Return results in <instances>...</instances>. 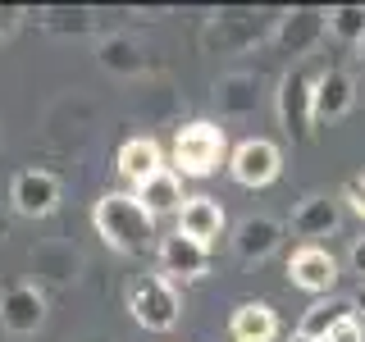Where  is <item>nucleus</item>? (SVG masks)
Masks as SVG:
<instances>
[{
  "instance_id": "nucleus-1",
  "label": "nucleus",
  "mask_w": 365,
  "mask_h": 342,
  "mask_svg": "<svg viewBox=\"0 0 365 342\" xmlns=\"http://www.w3.org/2000/svg\"><path fill=\"white\" fill-rule=\"evenodd\" d=\"M91 224H96L101 242L119 256H146L155 247V219L142 210L133 192H106L91 205Z\"/></svg>"
},
{
  "instance_id": "nucleus-2",
  "label": "nucleus",
  "mask_w": 365,
  "mask_h": 342,
  "mask_svg": "<svg viewBox=\"0 0 365 342\" xmlns=\"http://www.w3.org/2000/svg\"><path fill=\"white\" fill-rule=\"evenodd\" d=\"M224 155H228V137L210 119H192L174 133V174L210 178L224 165Z\"/></svg>"
},
{
  "instance_id": "nucleus-3",
  "label": "nucleus",
  "mask_w": 365,
  "mask_h": 342,
  "mask_svg": "<svg viewBox=\"0 0 365 342\" xmlns=\"http://www.w3.org/2000/svg\"><path fill=\"white\" fill-rule=\"evenodd\" d=\"M128 311L142 328H151V333H169V328L178 324V288L165 279V274H142V279L128 288Z\"/></svg>"
},
{
  "instance_id": "nucleus-4",
  "label": "nucleus",
  "mask_w": 365,
  "mask_h": 342,
  "mask_svg": "<svg viewBox=\"0 0 365 342\" xmlns=\"http://www.w3.org/2000/svg\"><path fill=\"white\" fill-rule=\"evenodd\" d=\"M274 110H279V123H283V133H288L292 142H306V137L315 133V78L306 73L302 64L279 78Z\"/></svg>"
},
{
  "instance_id": "nucleus-5",
  "label": "nucleus",
  "mask_w": 365,
  "mask_h": 342,
  "mask_svg": "<svg viewBox=\"0 0 365 342\" xmlns=\"http://www.w3.org/2000/svg\"><path fill=\"white\" fill-rule=\"evenodd\" d=\"M46 324V292L37 283H5L0 288V328L14 338H28Z\"/></svg>"
},
{
  "instance_id": "nucleus-6",
  "label": "nucleus",
  "mask_w": 365,
  "mask_h": 342,
  "mask_svg": "<svg viewBox=\"0 0 365 342\" xmlns=\"http://www.w3.org/2000/svg\"><path fill=\"white\" fill-rule=\"evenodd\" d=\"M60 205V178L51 169H19L9 182V210L23 219H46Z\"/></svg>"
},
{
  "instance_id": "nucleus-7",
  "label": "nucleus",
  "mask_w": 365,
  "mask_h": 342,
  "mask_svg": "<svg viewBox=\"0 0 365 342\" xmlns=\"http://www.w3.org/2000/svg\"><path fill=\"white\" fill-rule=\"evenodd\" d=\"M279 169H283V151L274 142H265V137H247L228 155V174L242 187H269L279 178Z\"/></svg>"
},
{
  "instance_id": "nucleus-8",
  "label": "nucleus",
  "mask_w": 365,
  "mask_h": 342,
  "mask_svg": "<svg viewBox=\"0 0 365 342\" xmlns=\"http://www.w3.org/2000/svg\"><path fill=\"white\" fill-rule=\"evenodd\" d=\"M288 279H292V288H302V292H315V296H334V283H338V260L329 256L324 247H297L292 256H288Z\"/></svg>"
},
{
  "instance_id": "nucleus-9",
  "label": "nucleus",
  "mask_w": 365,
  "mask_h": 342,
  "mask_svg": "<svg viewBox=\"0 0 365 342\" xmlns=\"http://www.w3.org/2000/svg\"><path fill=\"white\" fill-rule=\"evenodd\" d=\"M155 256H160V269H165V279H169V283H174V279L197 283V279H205V269H210V247L192 242V237H182V233L160 237Z\"/></svg>"
},
{
  "instance_id": "nucleus-10",
  "label": "nucleus",
  "mask_w": 365,
  "mask_h": 342,
  "mask_svg": "<svg viewBox=\"0 0 365 342\" xmlns=\"http://www.w3.org/2000/svg\"><path fill=\"white\" fill-rule=\"evenodd\" d=\"M324 32H329V9H288L274 23V46L288 55H306L324 41Z\"/></svg>"
},
{
  "instance_id": "nucleus-11",
  "label": "nucleus",
  "mask_w": 365,
  "mask_h": 342,
  "mask_svg": "<svg viewBox=\"0 0 365 342\" xmlns=\"http://www.w3.org/2000/svg\"><path fill=\"white\" fill-rule=\"evenodd\" d=\"M351 105H356V83L342 68H324L315 78V123H338L347 119Z\"/></svg>"
},
{
  "instance_id": "nucleus-12",
  "label": "nucleus",
  "mask_w": 365,
  "mask_h": 342,
  "mask_svg": "<svg viewBox=\"0 0 365 342\" xmlns=\"http://www.w3.org/2000/svg\"><path fill=\"white\" fill-rule=\"evenodd\" d=\"M279 242H283V224L269 219V214H247V219L233 228V251H237V260H247V265L274 256Z\"/></svg>"
},
{
  "instance_id": "nucleus-13",
  "label": "nucleus",
  "mask_w": 365,
  "mask_h": 342,
  "mask_svg": "<svg viewBox=\"0 0 365 342\" xmlns=\"http://www.w3.org/2000/svg\"><path fill=\"white\" fill-rule=\"evenodd\" d=\"M215 110H220L224 119H247V114H256L260 110V78L247 73V68L224 73L220 83H215Z\"/></svg>"
},
{
  "instance_id": "nucleus-14",
  "label": "nucleus",
  "mask_w": 365,
  "mask_h": 342,
  "mask_svg": "<svg viewBox=\"0 0 365 342\" xmlns=\"http://www.w3.org/2000/svg\"><path fill=\"white\" fill-rule=\"evenodd\" d=\"M205 51H220V55H233V51H247V46L260 41V23L251 14H215L201 32Z\"/></svg>"
},
{
  "instance_id": "nucleus-15",
  "label": "nucleus",
  "mask_w": 365,
  "mask_h": 342,
  "mask_svg": "<svg viewBox=\"0 0 365 342\" xmlns=\"http://www.w3.org/2000/svg\"><path fill=\"white\" fill-rule=\"evenodd\" d=\"M338 224H342L338 197H306V201L292 210V233L306 237V247H315V237L338 233Z\"/></svg>"
},
{
  "instance_id": "nucleus-16",
  "label": "nucleus",
  "mask_w": 365,
  "mask_h": 342,
  "mask_svg": "<svg viewBox=\"0 0 365 342\" xmlns=\"http://www.w3.org/2000/svg\"><path fill=\"white\" fill-rule=\"evenodd\" d=\"M178 233L192 237V242H201V247H210L215 237L224 233V205L215 197H187L182 210H178Z\"/></svg>"
},
{
  "instance_id": "nucleus-17",
  "label": "nucleus",
  "mask_w": 365,
  "mask_h": 342,
  "mask_svg": "<svg viewBox=\"0 0 365 342\" xmlns=\"http://www.w3.org/2000/svg\"><path fill=\"white\" fill-rule=\"evenodd\" d=\"M137 201H142V210L151 214V219H160V214H178L182 210V182L174 169H155L146 182H137V192H133Z\"/></svg>"
},
{
  "instance_id": "nucleus-18",
  "label": "nucleus",
  "mask_w": 365,
  "mask_h": 342,
  "mask_svg": "<svg viewBox=\"0 0 365 342\" xmlns=\"http://www.w3.org/2000/svg\"><path fill=\"white\" fill-rule=\"evenodd\" d=\"M78 269H83V256H78L68 242H37L32 247V274L46 283H73Z\"/></svg>"
},
{
  "instance_id": "nucleus-19",
  "label": "nucleus",
  "mask_w": 365,
  "mask_h": 342,
  "mask_svg": "<svg viewBox=\"0 0 365 342\" xmlns=\"http://www.w3.org/2000/svg\"><path fill=\"white\" fill-rule=\"evenodd\" d=\"M228 333H233V342H274L279 338V315L265 301H242L228 319Z\"/></svg>"
},
{
  "instance_id": "nucleus-20",
  "label": "nucleus",
  "mask_w": 365,
  "mask_h": 342,
  "mask_svg": "<svg viewBox=\"0 0 365 342\" xmlns=\"http://www.w3.org/2000/svg\"><path fill=\"white\" fill-rule=\"evenodd\" d=\"M155 169H165V155H160L155 137H128L119 146V174L128 182H146Z\"/></svg>"
},
{
  "instance_id": "nucleus-21",
  "label": "nucleus",
  "mask_w": 365,
  "mask_h": 342,
  "mask_svg": "<svg viewBox=\"0 0 365 342\" xmlns=\"http://www.w3.org/2000/svg\"><path fill=\"white\" fill-rule=\"evenodd\" d=\"M347 315H356L351 296H319L311 311L302 315L297 333H302V338H311V342H324V338H329V328H334L338 319H347Z\"/></svg>"
},
{
  "instance_id": "nucleus-22",
  "label": "nucleus",
  "mask_w": 365,
  "mask_h": 342,
  "mask_svg": "<svg viewBox=\"0 0 365 342\" xmlns=\"http://www.w3.org/2000/svg\"><path fill=\"white\" fill-rule=\"evenodd\" d=\"M96 60H101V68H110V73H119V78H137V73H146V55H142V46H137L133 37H123V32H114V37L101 41Z\"/></svg>"
},
{
  "instance_id": "nucleus-23",
  "label": "nucleus",
  "mask_w": 365,
  "mask_h": 342,
  "mask_svg": "<svg viewBox=\"0 0 365 342\" xmlns=\"http://www.w3.org/2000/svg\"><path fill=\"white\" fill-rule=\"evenodd\" d=\"M329 32L347 46H361L365 37V5H334L329 9Z\"/></svg>"
},
{
  "instance_id": "nucleus-24",
  "label": "nucleus",
  "mask_w": 365,
  "mask_h": 342,
  "mask_svg": "<svg viewBox=\"0 0 365 342\" xmlns=\"http://www.w3.org/2000/svg\"><path fill=\"white\" fill-rule=\"evenodd\" d=\"M37 23L51 28V32H91L96 28V19H91L87 9H41Z\"/></svg>"
},
{
  "instance_id": "nucleus-25",
  "label": "nucleus",
  "mask_w": 365,
  "mask_h": 342,
  "mask_svg": "<svg viewBox=\"0 0 365 342\" xmlns=\"http://www.w3.org/2000/svg\"><path fill=\"white\" fill-rule=\"evenodd\" d=\"M324 342H365V328H361V319H356V315L338 319V324L329 328V338H324Z\"/></svg>"
},
{
  "instance_id": "nucleus-26",
  "label": "nucleus",
  "mask_w": 365,
  "mask_h": 342,
  "mask_svg": "<svg viewBox=\"0 0 365 342\" xmlns=\"http://www.w3.org/2000/svg\"><path fill=\"white\" fill-rule=\"evenodd\" d=\"M342 201H347L351 210H356L361 219H365V174H356V178L342 182Z\"/></svg>"
},
{
  "instance_id": "nucleus-27",
  "label": "nucleus",
  "mask_w": 365,
  "mask_h": 342,
  "mask_svg": "<svg viewBox=\"0 0 365 342\" xmlns=\"http://www.w3.org/2000/svg\"><path fill=\"white\" fill-rule=\"evenodd\" d=\"M347 269L365 283V233H361V237H351V247H347Z\"/></svg>"
},
{
  "instance_id": "nucleus-28",
  "label": "nucleus",
  "mask_w": 365,
  "mask_h": 342,
  "mask_svg": "<svg viewBox=\"0 0 365 342\" xmlns=\"http://www.w3.org/2000/svg\"><path fill=\"white\" fill-rule=\"evenodd\" d=\"M5 237H9V214L0 210V242H5Z\"/></svg>"
},
{
  "instance_id": "nucleus-29",
  "label": "nucleus",
  "mask_w": 365,
  "mask_h": 342,
  "mask_svg": "<svg viewBox=\"0 0 365 342\" xmlns=\"http://www.w3.org/2000/svg\"><path fill=\"white\" fill-rule=\"evenodd\" d=\"M351 306H356V311H365V283H361V292L351 296Z\"/></svg>"
},
{
  "instance_id": "nucleus-30",
  "label": "nucleus",
  "mask_w": 365,
  "mask_h": 342,
  "mask_svg": "<svg viewBox=\"0 0 365 342\" xmlns=\"http://www.w3.org/2000/svg\"><path fill=\"white\" fill-rule=\"evenodd\" d=\"M356 64H361V73H365V37H361V46H356Z\"/></svg>"
},
{
  "instance_id": "nucleus-31",
  "label": "nucleus",
  "mask_w": 365,
  "mask_h": 342,
  "mask_svg": "<svg viewBox=\"0 0 365 342\" xmlns=\"http://www.w3.org/2000/svg\"><path fill=\"white\" fill-rule=\"evenodd\" d=\"M288 342H311V338H302V333H292V338H288Z\"/></svg>"
}]
</instances>
